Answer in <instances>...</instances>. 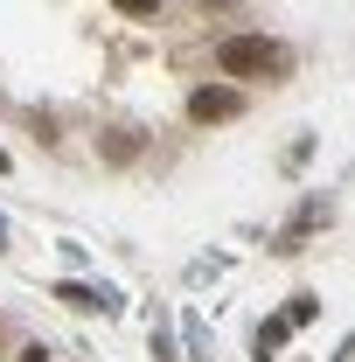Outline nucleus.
<instances>
[{"label":"nucleus","mask_w":355,"mask_h":362,"mask_svg":"<svg viewBox=\"0 0 355 362\" xmlns=\"http://www.w3.org/2000/svg\"><path fill=\"white\" fill-rule=\"evenodd\" d=\"M286 334H293V320H286V314H279V320H265V327H258V356L286 349Z\"/></svg>","instance_id":"423d86ee"},{"label":"nucleus","mask_w":355,"mask_h":362,"mask_svg":"<svg viewBox=\"0 0 355 362\" xmlns=\"http://www.w3.org/2000/svg\"><path fill=\"white\" fill-rule=\"evenodd\" d=\"M14 362H49V349H42V341H28V349H21Z\"/></svg>","instance_id":"1a4fd4ad"},{"label":"nucleus","mask_w":355,"mask_h":362,"mask_svg":"<svg viewBox=\"0 0 355 362\" xmlns=\"http://www.w3.org/2000/svg\"><path fill=\"white\" fill-rule=\"evenodd\" d=\"M112 7H119L126 21H153V14H161V0H112Z\"/></svg>","instance_id":"6e6552de"},{"label":"nucleus","mask_w":355,"mask_h":362,"mask_svg":"<svg viewBox=\"0 0 355 362\" xmlns=\"http://www.w3.org/2000/svg\"><path fill=\"white\" fill-rule=\"evenodd\" d=\"M105 160H112V168L139 160V133H126V126H119V133H105Z\"/></svg>","instance_id":"39448f33"},{"label":"nucleus","mask_w":355,"mask_h":362,"mask_svg":"<svg viewBox=\"0 0 355 362\" xmlns=\"http://www.w3.org/2000/svg\"><path fill=\"white\" fill-rule=\"evenodd\" d=\"M313 223H320V202H300V216L279 230V244H272V251H279V258H293V251H300V237H307Z\"/></svg>","instance_id":"20e7f679"},{"label":"nucleus","mask_w":355,"mask_h":362,"mask_svg":"<svg viewBox=\"0 0 355 362\" xmlns=\"http://www.w3.org/2000/svg\"><path fill=\"white\" fill-rule=\"evenodd\" d=\"M0 251H7V223H0Z\"/></svg>","instance_id":"9b49d317"},{"label":"nucleus","mask_w":355,"mask_h":362,"mask_svg":"<svg viewBox=\"0 0 355 362\" xmlns=\"http://www.w3.org/2000/svg\"><path fill=\"white\" fill-rule=\"evenodd\" d=\"M216 77L237 84H286L293 77V49L279 35H223L216 42Z\"/></svg>","instance_id":"f257e3e1"},{"label":"nucleus","mask_w":355,"mask_h":362,"mask_svg":"<svg viewBox=\"0 0 355 362\" xmlns=\"http://www.w3.org/2000/svg\"><path fill=\"white\" fill-rule=\"evenodd\" d=\"M244 112H251L244 84H195L188 90V126H230V119H244Z\"/></svg>","instance_id":"f03ea898"},{"label":"nucleus","mask_w":355,"mask_h":362,"mask_svg":"<svg viewBox=\"0 0 355 362\" xmlns=\"http://www.w3.org/2000/svg\"><path fill=\"white\" fill-rule=\"evenodd\" d=\"M202 7H230V0H202Z\"/></svg>","instance_id":"9d476101"},{"label":"nucleus","mask_w":355,"mask_h":362,"mask_svg":"<svg viewBox=\"0 0 355 362\" xmlns=\"http://www.w3.org/2000/svg\"><path fill=\"white\" fill-rule=\"evenodd\" d=\"M313 314H320V300H313V293H293V307H286V320H293V327H307Z\"/></svg>","instance_id":"0eeeda50"},{"label":"nucleus","mask_w":355,"mask_h":362,"mask_svg":"<svg viewBox=\"0 0 355 362\" xmlns=\"http://www.w3.org/2000/svg\"><path fill=\"white\" fill-rule=\"evenodd\" d=\"M56 300H63L70 314H112V307H119L105 286H77V279H63V286H56Z\"/></svg>","instance_id":"7ed1b4c3"}]
</instances>
